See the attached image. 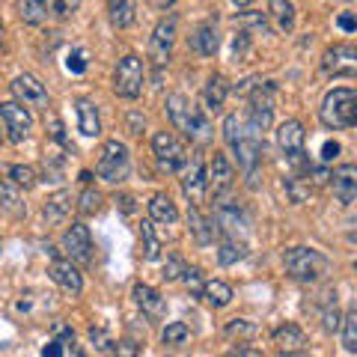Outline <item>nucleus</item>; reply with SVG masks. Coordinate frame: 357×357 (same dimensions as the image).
<instances>
[{
  "mask_svg": "<svg viewBox=\"0 0 357 357\" xmlns=\"http://www.w3.org/2000/svg\"><path fill=\"white\" fill-rule=\"evenodd\" d=\"M321 69L333 77H354L357 75V51L351 45H333L321 57Z\"/></svg>",
  "mask_w": 357,
  "mask_h": 357,
  "instance_id": "nucleus-11",
  "label": "nucleus"
},
{
  "mask_svg": "<svg viewBox=\"0 0 357 357\" xmlns=\"http://www.w3.org/2000/svg\"><path fill=\"white\" fill-rule=\"evenodd\" d=\"M337 24H340V30H345V33H354V30H357V21H354L351 13H342V15L337 18Z\"/></svg>",
  "mask_w": 357,
  "mask_h": 357,
  "instance_id": "nucleus-51",
  "label": "nucleus"
},
{
  "mask_svg": "<svg viewBox=\"0 0 357 357\" xmlns=\"http://www.w3.org/2000/svg\"><path fill=\"white\" fill-rule=\"evenodd\" d=\"M69 208H72V197L60 191V194H54L48 203H45V218H48L51 223H60L66 215H69Z\"/></svg>",
  "mask_w": 357,
  "mask_h": 357,
  "instance_id": "nucleus-31",
  "label": "nucleus"
},
{
  "mask_svg": "<svg viewBox=\"0 0 357 357\" xmlns=\"http://www.w3.org/2000/svg\"><path fill=\"white\" fill-rule=\"evenodd\" d=\"M340 155V143L337 140H328L325 146H321V161H333Z\"/></svg>",
  "mask_w": 357,
  "mask_h": 357,
  "instance_id": "nucleus-50",
  "label": "nucleus"
},
{
  "mask_svg": "<svg viewBox=\"0 0 357 357\" xmlns=\"http://www.w3.org/2000/svg\"><path fill=\"white\" fill-rule=\"evenodd\" d=\"M178 280H182L185 286H188V292L191 295H199L203 292V271H199L197 265H185V271H182V277H178Z\"/></svg>",
  "mask_w": 357,
  "mask_h": 357,
  "instance_id": "nucleus-40",
  "label": "nucleus"
},
{
  "mask_svg": "<svg viewBox=\"0 0 357 357\" xmlns=\"http://www.w3.org/2000/svg\"><path fill=\"white\" fill-rule=\"evenodd\" d=\"M51 280L57 283L63 292H69V295H81V289H84V277L81 271L69 262V259H54L51 262Z\"/></svg>",
  "mask_w": 357,
  "mask_h": 357,
  "instance_id": "nucleus-19",
  "label": "nucleus"
},
{
  "mask_svg": "<svg viewBox=\"0 0 357 357\" xmlns=\"http://www.w3.org/2000/svg\"><path fill=\"white\" fill-rule=\"evenodd\" d=\"M232 185H236V170H232V164L227 161V155L215 152L211 167H208V173H206V191H211V197L220 199L223 194H229Z\"/></svg>",
  "mask_w": 357,
  "mask_h": 357,
  "instance_id": "nucleus-12",
  "label": "nucleus"
},
{
  "mask_svg": "<svg viewBox=\"0 0 357 357\" xmlns=\"http://www.w3.org/2000/svg\"><path fill=\"white\" fill-rule=\"evenodd\" d=\"M152 152H155V161H158V170L161 173H178L188 161V149L178 143L170 131H158L152 137Z\"/></svg>",
  "mask_w": 357,
  "mask_h": 357,
  "instance_id": "nucleus-6",
  "label": "nucleus"
},
{
  "mask_svg": "<svg viewBox=\"0 0 357 357\" xmlns=\"http://www.w3.org/2000/svg\"><path fill=\"white\" fill-rule=\"evenodd\" d=\"M321 319H325V331H337L340 328V312H337V301H333V307H328L325 312H321Z\"/></svg>",
  "mask_w": 357,
  "mask_h": 357,
  "instance_id": "nucleus-48",
  "label": "nucleus"
},
{
  "mask_svg": "<svg viewBox=\"0 0 357 357\" xmlns=\"http://www.w3.org/2000/svg\"><path fill=\"white\" fill-rule=\"evenodd\" d=\"M107 13L114 27H131L134 15H137V0H107Z\"/></svg>",
  "mask_w": 357,
  "mask_h": 357,
  "instance_id": "nucleus-26",
  "label": "nucleus"
},
{
  "mask_svg": "<svg viewBox=\"0 0 357 357\" xmlns=\"http://www.w3.org/2000/svg\"><path fill=\"white\" fill-rule=\"evenodd\" d=\"M286 194H289L292 203H307L310 194H312V188L301 176H292V178H286Z\"/></svg>",
  "mask_w": 357,
  "mask_h": 357,
  "instance_id": "nucleus-36",
  "label": "nucleus"
},
{
  "mask_svg": "<svg viewBox=\"0 0 357 357\" xmlns=\"http://www.w3.org/2000/svg\"><path fill=\"white\" fill-rule=\"evenodd\" d=\"M268 18L274 21V30L292 33L295 30V6H292V0H271V3H268Z\"/></svg>",
  "mask_w": 357,
  "mask_h": 357,
  "instance_id": "nucleus-24",
  "label": "nucleus"
},
{
  "mask_svg": "<svg viewBox=\"0 0 357 357\" xmlns=\"http://www.w3.org/2000/svg\"><path fill=\"white\" fill-rule=\"evenodd\" d=\"M223 137H227L229 149L236 152L238 167L253 178L256 176V167H259V158H262V140H259V134H253L236 114H229L227 119H223Z\"/></svg>",
  "mask_w": 357,
  "mask_h": 357,
  "instance_id": "nucleus-1",
  "label": "nucleus"
},
{
  "mask_svg": "<svg viewBox=\"0 0 357 357\" xmlns=\"http://www.w3.org/2000/svg\"><path fill=\"white\" fill-rule=\"evenodd\" d=\"M182 271H185V262L178 259V256H170V259L164 262V280H178V277H182Z\"/></svg>",
  "mask_w": 357,
  "mask_h": 357,
  "instance_id": "nucleus-43",
  "label": "nucleus"
},
{
  "mask_svg": "<svg viewBox=\"0 0 357 357\" xmlns=\"http://www.w3.org/2000/svg\"><path fill=\"white\" fill-rule=\"evenodd\" d=\"M98 208H102V194L93 191V188H86V191L81 194V211L84 215H96Z\"/></svg>",
  "mask_w": 357,
  "mask_h": 357,
  "instance_id": "nucleus-41",
  "label": "nucleus"
},
{
  "mask_svg": "<svg viewBox=\"0 0 357 357\" xmlns=\"http://www.w3.org/2000/svg\"><path fill=\"white\" fill-rule=\"evenodd\" d=\"M119 203H122V211H134V199L131 197H122Z\"/></svg>",
  "mask_w": 357,
  "mask_h": 357,
  "instance_id": "nucleus-55",
  "label": "nucleus"
},
{
  "mask_svg": "<svg viewBox=\"0 0 357 357\" xmlns=\"http://www.w3.org/2000/svg\"><path fill=\"white\" fill-rule=\"evenodd\" d=\"M331 185H333V194H337L340 203L351 206L357 199V167L354 164H342L340 170H333Z\"/></svg>",
  "mask_w": 357,
  "mask_h": 357,
  "instance_id": "nucleus-18",
  "label": "nucleus"
},
{
  "mask_svg": "<svg viewBox=\"0 0 357 357\" xmlns=\"http://www.w3.org/2000/svg\"><path fill=\"white\" fill-rule=\"evenodd\" d=\"M319 119L325 128L342 131L351 128L357 122V93L351 86H337L325 96V102L319 107Z\"/></svg>",
  "mask_w": 357,
  "mask_h": 357,
  "instance_id": "nucleus-3",
  "label": "nucleus"
},
{
  "mask_svg": "<svg viewBox=\"0 0 357 357\" xmlns=\"http://www.w3.org/2000/svg\"><path fill=\"white\" fill-rule=\"evenodd\" d=\"M54 333H57V337H63L66 342H75V333H72V328H66V325H54Z\"/></svg>",
  "mask_w": 357,
  "mask_h": 357,
  "instance_id": "nucleus-53",
  "label": "nucleus"
},
{
  "mask_svg": "<svg viewBox=\"0 0 357 357\" xmlns=\"http://www.w3.org/2000/svg\"><path fill=\"white\" fill-rule=\"evenodd\" d=\"M191 48L197 54H203V57H215L218 48H220V36H218V27L206 21V24H199L191 36Z\"/></svg>",
  "mask_w": 357,
  "mask_h": 357,
  "instance_id": "nucleus-21",
  "label": "nucleus"
},
{
  "mask_svg": "<svg viewBox=\"0 0 357 357\" xmlns=\"http://www.w3.org/2000/svg\"><path fill=\"white\" fill-rule=\"evenodd\" d=\"M277 143H280V149L286 152V158L292 161L295 170H304L310 173V161L304 158V126H301L298 119H286L280 131H277Z\"/></svg>",
  "mask_w": 357,
  "mask_h": 357,
  "instance_id": "nucleus-7",
  "label": "nucleus"
},
{
  "mask_svg": "<svg viewBox=\"0 0 357 357\" xmlns=\"http://www.w3.org/2000/svg\"><path fill=\"white\" fill-rule=\"evenodd\" d=\"M244 241L241 238H223L220 241V250H218V259H220V265H232V262H238V259H244Z\"/></svg>",
  "mask_w": 357,
  "mask_h": 357,
  "instance_id": "nucleus-33",
  "label": "nucleus"
},
{
  "mask_svg": "<svg viewBox=\"0 0 357 357\" xmlns=\"http://www.w3.org/2000/svg\"><path fill=\"white\" fill-rule=\"evenodd\" d=\"M232 3H236V6H248L250 0H232Z\"/></svg>",
  "mask_w": 357,
  "mask_h": 357,
  "instance_id": "nucleus-56",
  "label": "nucleus"
},
{
  "mask_svg": "<svg viewBox=\"0 0 357 357\" xmlns=\"http://www.w3.org/2000/svg\"><path fill=\"white\" fill-rule=\"evenodd\" d=\"M114 89L122 98H137L143 93V60L128 54L122 57L116 66V77H114Z\"/></svg>",
  "mask_w": 357,
  "mask_h": 357,
  "instance_id": "nucleus-8",
  "label": "nucleus"
},
{
  "mask_svg": "<svg viewBox=\"0 0 357 357\" xmlns=\"http://www.w3.org/2000/svg\"><path fill=\"white\" fill-rule=\"evenodd\" d=\"M66 69H69L72 75H84L86 72V54L84 51H72L69 60H66Z\"/></svg>",
  "mask_w": 357,
  "mask_h": 357,
  "instance_id": "nucleus-45",
  "label": "nucleus"
},
{
  "mask_svg": "<svg viewBox=\"0 0 357 357\" xmlns=\"http://www.w3.org/2000/svg\"><path fill=\"white\" fill-rule=\"evenodd\" d=\"M128 122H131V134H140V131H143V119H140L137 114H131Z\"/></svg>",
  "mask_w": 357,
  "mask_h": 357,
  "instance_id": "nucleus-54",
  "label": "nucleus"
},
{
  "mask_svg": "<svg viewBox=\"0 0 357 357\" xmlns=\"http://www.w3.org/2000/svg\"><path fill=\"white\" fill-rule=\"evenodd\" d=\"M9 176H13V185L15 188H33L36 185V170H33V167H27V164H15L13 170H9Z\"/></svg>",
  "mask_w": 357,
  "mask_h": 357,
  "instance_id": "nucleus-39",
  "label": "nucleus"
},
{
  "mask_svg": "<svg viewBox=\"0 0 357 357\" xmlns=\"http://www.w3.org/2000/svg\"><path fill=\"white\" fill-rule=\"evenodd\" d=\"M238 21L241 24H248V27H256V30H268V21H265V15L262 13H241L238 15Z\"/></svg>",
  "mask_w": 357,
  "mask_h": 357,
  "instance_id": "nucleus-47",
  "label": "nucleus"
},
{
  "mask_svg": "<svg viewBox=\"0 0 357 357\" xmlns=\"http://www.w3.org/2000/svg\"><path fill=\"white\" fill-rule=\"evenodd\" d=\"M158 3H161V6H170V3H173V0H158Z\"/></svg>",
  "mask_w": 357,
  "mask_h": 357,
  "instance_id": "nucleus-57",
  "label": "nucleus"
},
{
  "mask_svg": "<svg viewBox=\"0 0 357 357\" xmlns=\"http://www.w3.org/2000/svg\"><path fill=\"white\" fill-rule=\"evenodd\" d=\"M271 114H274V107H271V96H268V89L256 86L253 96H250V131L253 134L268 131V126H271Z\"/></svg>",
  "mask_w": 357,
  "mask_h": 357,
  "instance_id": "nucleus-17",
  "label": "nucleus"
},
{
  "mask_svg": "<svg viewBox=\"0 0 357 357\" xmlns=\"http://www.w3.org/2000/svg\"><path fill=\"white\" fill-rule=\"evenodd\" d=\"M13 96L21 107H48V89L33 75H18L13 81Z\"/></svg>",
  "mask_w": 357,
  "mask_h": 357,
  "instance_id": "nucleus-15",
  "label": "nucleus"
},
{
  "mask_svg": "<svg viewBox=\"0 0 357 357\" xmlns=\"http://www.w3.org/2000/svg\"><path fill=\"white\" fill-rule=\"evenodd\" d=\"M140 236H143V250H146V259H149V262H155V259L161 256V241L155 238V227H152V220H143Z\"/></svg>",
  "mask_w": 357,
  "mask_h": 357,
  "instance_id": "nucleus-35",
  "label": "nucleus"
},
{
  "mask_svg": "<svg viewBox=\"0 0 357 357\" xmlns=\"http://www.w3.org/2000/svg\"><path fill=\"white\" fill-rule=\"evenodd\" d=\"M114 345V357H137L140 354V345L134 340H119V342H110Z\"/></svg>",
  "mask_w": 357,
  "mask_h": 357,
  "instance_id": "nucleus-42",
  "label": "nucleus"
},
{
  "mask_svg": "<svg viewBox=\"0 0 357 357\" xmlns=\"http://www.w3.org/2000/svg\"><path fill=\"white\" fill-rule=\"evenodd\" d=\"M63 354H66V345H63L60 340H51V342L42 349V357H63Z\"/></svg>",
  "mask_w": 357,
  "mask_h": 357,
  "instance_id": "nucleus-49",
  "label": "nucleus"
},
{
  "mask_svg": "<svg viewBox=\"0 0 357 357\" xmlns=\"http://www.w3.org/2000/svg\"><path fill=\"white\" fill-rule=\"evenodd\" d=\"M77 6H81V0H51V9L57 18H69Z\"/></svg>",
  "mask_w": 357,
  "mask_h": 357,
  "instance_id": "nucleus-44",
  "label": "nucleus"
},
{
  "mask_svg": "<svg viewBox=\"0 0 357 357\" xmlns=\"http://www.w3.org/2000/svg\"><path fill=\"white\" fill-rule=\"evenodd\" d=\"M0 208L9 211V215H15V218L24 215V203H21L18 188H15V185H9L6 178H0Z\"/></svg>",
  "mask_w": 357,
  "mask_h": 357,
  "instance_id": "nucleus-29",
  "label": "nucleus"
},
{
  "mask_svg": "<svg viewBox=\"0 0 357 357\" xmlns=\"http://www.w3.org/2000/svg\"><path fill=\"white\" fill-rule=\"evenodd\" d=\"M63 250L69 253V262H89L93 256V238L84 223H72L63 236Z\"/></svg>",
  "mask_w": 357,
  "mask_h": 357,
  "instance_id": "nucleus-16",
  "label": "nucleus"
},
{
  "mask_svg": "<svg viewBox=\"0 0 357 357\" xmlns=\"http://www.w3.org/2000/svg\"><path fill=\"white\" fill-rule=\"evenodd\" d=\"M199 298H206L211 307H227L232 301V286L223 283V280H206L203 283V292H199Z\"/></svg>",
  "mask_w": 357,
  "mask_h": 357,
  "instance_id": "nucleus-28",
  "label": "nucleus"
},
{
  "mask_svg": "<svg viewBox=\"0 0 357 357\" xmlns=\"http://www.w3.org/2000/svg\"><path fill=\"white\" fill-rule=\"evenodd\" d=\"M188 229H191V236H194L199 244H208L211 238H215V229L208 227V220L199 215V208H197V206L188 208Z\"/></svg>",
  "mask_w": 357,
  "mask_h": 357,
  "instance_id": "nucleus-30",
  "label": "nucleus"
},
{
  "mask_svg": "<svg viewBox=\"0 0 357 357\" xmlns=\"http://www.w3.org/2000/svg\"><path fill=\"white\" fill-rule=\"evenodd\" d=\"M342 349L345 351H357V312L354 310H349L342 316Z\"/></svg>",
  "mask_w": 357,
  "mask_h": 357,
  "instance_id": "nucleus-34",
  "label": "nucleus"
},
{
  "mask_svg": "<svg viewBox=\"0 0 357 357\" xmlns=\"http://www.w3.org/2000/svg\"><path fill=\"white\" fill-rule=\"evenodd\" d=\"M182 191H185V197L191 199L194 206L203 203V197H206V164H203V155H199V152H194L191 158L185 161Z\"/></svg>",
  "mask_w": 357,
  "mask_h": 357,
  "instance_id": "nucleus-14",
  "label": "nucleus"
},
{
  "mask_svg": "<svg viewBox=\"0 0 357 357\" xmlns=\"http://www.w3.org/2000/svg\"><path fill=\"white\" fill-rule=\"evenodd\" d=\"M131 295H134V304H137L143 312H146L149 319H161V316H164L167 304H164V298L155 292L152 286H146V283H134Z\"/></svg>",
  "mask_w": 357,
  "mask_h": 357,
  "instance_id": "nucleus-20",
  "label": "nucleus"
},
{
  "mask_svg": "<svg viewBox=\"0 0 357 357\" xmlns=\"http://www.w3.org/2000/svg\"><path fill=\"white\" fill-rule=\"evenodd\" d=\"M48 6H51V0H21V18L27 24H42L48 18Z\"/></svg>",
  "mask_w": 357,
  "mask_h": 357,
  "instance_id": "nucleus-32",
  "label": "nucleus"
},
{
  "mask_svg": "<svg viewBox=\"0 0 357 357\" xmlns=\"http://www.w3.org/2000/svg\"><path fill=\"white\" fill-rule=\"evenodd\" d=\"M89 340H93V342H98L96 349H102V351H105L107 345H110V342H107V333H105L102 328H93V331H89Z\"/></svg>",
  "mask_w": 357,
  "mask_h": 357,
  "instance_id": "nucleus-52",
  "label": "nucleus"
},
{
  "mask_svg": "<svg viewBox=\"0 0 357 357\" xmlns=\"http://www.w3.org/2000/svg\"><path fill=\"white\" fill-rule=\"evenodd\" d=\"M77 128L86 137H98L102 134V119H98V107L96 102H89V98H77Z\"/></svg>",
  "mask_w": 357,
  "mask_h": 357,
  "instance_id": "nucleus-22",
  "label": "nucleus"
},
{
  "mask_svg": "<svg viewBox=\"0 0 357 357\" xmlns=\"http://www.w3.org/2000/svg\"><path fill=\"white\" fill-rule=\"evenodd\" d=\"M256 333H259V328L253 325V321H248V319H232L229 325H227V337H232V340H253Z\"/></svg>",
  "mask_w": 357,
  "mask_h": 357,
  "instance_id": "nucleus-38",
  "label": "nucleus"
},
{
  "mask_svg": "<svg viewBox=\"0 0 357 357\" xmlns=\"http://www.w3.org/2000/svg\"><path fill=\"white\" fill-rule=\"evenodd\" d=\"M167 114H170V122L176 126V131H182L188 140H197V143L211 140V126H208L206 114L188 96L176 93L167 98Z\"/></svg>",
  "mask_w": 357,
  "mask_h": 357,
  "instance_id": "nucleus-2",
  "label": "nucleus"
},
{
  "mask_svg": "<svg viewBox=\"0 0 357 357\" xmlns=\"http://www.w3.org/2000/svg\"><path fill=\"white\" fill-rule=\"evenodd\" d=\"M274 342L289 354V351H301V349H304L307 337H304V331H301L298 325H283V328L274 331Z\"/></svg>",
  "mask_w": 357,
  "mask_h": 357,
  "instance_id": "nucleus-27",
  "label": "nucleus"
},
{
  "mask_svg": "<svg viewBox=\"0 0 357 357\" xmlns=\"http://www.w3.org/2000/svg\"><path fill=\"white\" fill-rule=\"evenodd\" d=\"M48 134H51V140H54V143H60L63 149L69 146V140H66V131H63V122H60L57 116H51V119H48Z\"/></svg>",
  "mask_w": 357,
  "mask_h": 357,
  "instance_id": "nucleus-46",
  "label": "nucleus"
},
{
  "mask_svg": "<svg viewBox=\"0 0 357 357\" xmlns=\"http://www.w3.org/2000/svg\"><path fill=\"white\" fill-rule=\"evenodd\" d=\"M283 265H286V274L298 283H319L331 271L328 256L312 248H289L283 253Z\"/></svg>",
  "mask_w": 357,
  "mask_h": 357,
  "instance_id": "nucleus-4",
  "label": "nucleus"
},
{
  "mask_svg": "<svg viewBox=\"0 0 357 357\" xmlns=\"http://www.w3.org/2000/svg\"><path fill=\"white\" fill-rule=\"evenodd\" d=\"M176 27H178L176 15H167V18H161L158 24H155L152 36H149V60L158 66V69H161V66H167V60H170V54H173Z\"/></svg>",
  "mask_w": 357,
  "mask_h": 357,
  "instance_id": "nucleus-9",
  "label": "nucleus"
},
{
  "mask_svg": "<svg viewBox=\"0 0 357 357\" xmlns=\"http://www.w3.org/2000/svg\"><path fill=\"white\" fill-rule=\"evenodd\" d=\"M227 96H229V84L223 75H211L208 84L203 89V98H206V107L211 110V114H220L223 105H227Z\"/></svg>",
  "mask_w": 357,
  "mask_h": 357,
  "instance_id": "nucleus-23",
  "label": "nucleus"
},
{
  "mask_svg": "<svg viewBox=\"0 0 357 357\" xmlns=\"http://www.w3.org/2000/svg\"><path fill=\"white\" fill-rule=\"evenodd\" d=\"M215 223H218L215 229L223 238H244L250 229V220L238 203H220L215 208Z\"/></svg>",
  "mask_w": 357,
  "mask_h": 357,
  "instance_id": "nucleus-10",
  "label": "nucleus"
},
{
  "mask_svg": "<svg viewBox=\"0 0 357 357\" xmlns=\"http://www.w3.org/2000/svg\"><path fill=\"white\" fill-rule=\"evenodd\" d=\"M0 119L6 122V131H9V140L13 143H21L30 137L33 131V116L27 107H21L18 102H3L0 105Z\"/></svg>",
  "mask_w": 357,
  "mask_h": 357,
  "instance_id": "nucleus-13",
  "label": "nucleus"
},
{
  "mask_svg": "<svg viewBox=\"0 0 357 357\" xmlns=\"http://www.w3.org/2000/svg\"><path fill=\"white\" fill-rule=\"evenodd\" d=\"M96 173L105 178V182H126L128 173H131V155H128V146L119 140H107L105 149H102V158L96 164Z\"/></svg>",
  "mask_w": 357,
  "mask_h": 357,
  "instance_id": "nucleus-5",
  "label": "nucleus"
},
{
  "mask_svg": "<svg viewBox=\"0 0 357 357\" xmlns=\"http://www.w3.org/2000/svg\"><path fill=\"white\" fill-rule=\"evenodd\" d=\"M188 337H191V328H188L185 321H170V325L164 328V333H161L164 345H182Z\"/></svg>",
  "mask_w": 357,
  "mask_h": 357,
  "instance_id": "nucleus-37",
  "label": "nucleus"
},
{
  "mask_svg": "<svg viewBox=\"0 0 357 357\" xmlns=\"http://www.w3.org/2000/svg\"><path fill=\"white\" fill-rule=\"evenodd\" d=\"M149 220L152 223H176L178 220V208L167 194H155L149 199Z\"/></svg>",
  "mask_w": 357,
  "mask_h": 357,
  "instance_id": "nucleus-25",
  "label": "nucleus"
}]
</instances>
